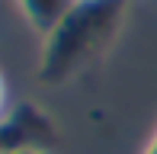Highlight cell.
Masks as SVG:
<instances>
[{"label": "cell", "instance_id": "2", "mask_svg": "<svg viewBox=\"0 0 157 154\" xmlns=\"http://www.w3.org/2000/svg\"><path fill=\"white\" fill-rule=\"evenodd\" d=\"M74 3H77V0H16V6L23 10V16H26V23H29L42 39L67 16V10Z\"/></svg>", "mask_w": 157, "mask_h": 154}, {"label": "cell", "instance_id": "1", "mask_svg": "<svg viewBox=\"0 0 157 154\" xmlns=\"http://www.w3.org/2000/svg\"><path fill=\"white\" fill-rule=\"evenodd\" d=\"M122 6V0H77L67 16L42 39V74L61 80L90 61L119 23Z\"/></svg>", "mask_w": 157, "mask_h": 154}, {"label": "cell", "instance_id": "3", "mask_svg": "<svg viewBox=\"0 0 157 154\" xmlns=\"http://www.w3.org/2000/svg\"><path fill=\"white\" fill-rule=\"evenodd\" d=\"M6 116H10V80L0 71V122H3Z\"/></svg>", "mask_w": 157, "mask_h": 154}, {"label": "cell", "instance_id": "5", "mask_svg": "<svg viewBox=\"0 0 157 154\" xmlns=\"http://www.w3.org/2000/svg\"><path fill=\"white\" fill-rule=\"evenodd\" d=\"M141 154H157V129H154V135H151V141L144 144V151Z\"/></svg>", "mask_w": 157, "mask_h": 154}, {"label": "cell", "instance_id": "4", "mask_svg": "<svg viewBox=\"0 0 157 154\" xmlns=\"http://www.w3.org/2000/svg\"><path fill=\"white\" fill-rule=\"evenodd\" d=\"M3 154H45L39 148V144H19V148H13V151H3Z\"/></svg>", "mask_w": 157, "mask_h": 154}]
</instances>
